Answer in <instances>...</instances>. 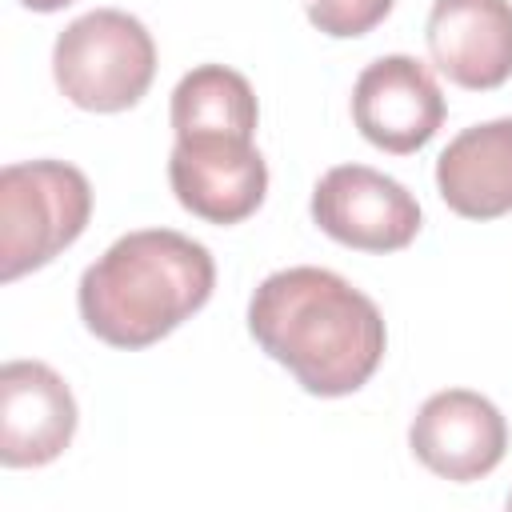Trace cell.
Here are the masks:
<instances>
[{"label":"cell","mask_w":512,"mask_h":512,"mask_svg":"<svg viewBox=\"0 0 512 512\" xmlns=\"http://www.w3.org/2000/svg\"><path fill=\"white\" fill-rule=\"evenodd\" d=\"M248 332L304 392L324 400L364 388L388 348L376 300L316 264L264 276L248 300Z\"/></svg>","instance_id":"1"},{"label":"cell","mask_w":512,"mask_h":512,"mask_svg":"<svg viewBox=\"0 0 512 512\" xmlns=\"http://www.w3.org/2000/svg\"><path fill=\"white\" fill-rule=\"evenodd\" d=\"M212 252L172 228H140L104 248L76 288L84 328L112 348H148L208 304Z\"/></svg>","instance_id":"2"},{"label":"cell","mask_w":512,"mask_h":512,"mask_svg":"<svg viewBox=\"0 0 512 512\" xmlns=\"http://www.w3.org/2000/svg\"><path fill=\"white\" fill-rule=\"evenodd\" d=\"M92 220V184L64 160H20L0 172V280L56 260Z\"/></svg>","instance_id":"3"},{"label":"cell","mask_w":512,"mask_h":512,"mask_svg":"<svg viewBox=\"0 0 512 512\" xmlns=\"http://www.w3.org/2000/svg\"><path fill=\"white\" fill-rule=\"evenodd\" d=\"M52 76L64 100L84 112H128L152 88L156 40L132 12L92 8L56 36Z\"/></svg>","instance_id":"4"},{"label":"cell","mask_w":512,"mask_h":512,"mask_svg":"<svg viewBox=\"0 0 512 512\" xmlns=\"http://www.w3.org/2000/svg\"><path fill=\"white\" fill-rule=\"evenodd\" d=\"M308 212L324 236L356 252H400L420 232L416 196L368 164L328 168L312 188Z\"/></svg>","instance_id":"5"},{"label":"cell","mask_w":512,"mask_h":512,"mask_svg":"<svg viewBox=\"0 0 512 512\" xmlns=\"http://www.w3.org/2000/svg\"><path fill=\"white\" fill-rule=\"evenodd\" d=\"M444 92L432 68L416 56H380L352 84V124L360 136L392 156L420 152L444 124Z\"/></svg>","instance_id":"6"},{"label":"cell","mask_w":512,"mask_h":512,"mask_svg":"<svg viewBox=\"0 0 512 512\" xmlns=\"http://www.w3.org/2000/svg\"><path fill=\"white\" fill-rule=\"evenodd\" d=\"M168 184L184 212L208 224H240L264 204L268 164L244 136H176Z\"/></svg>","instance_id":"7"},{"label":"cell","mask_w":512,"mask_h":512,"mask_svg":"<svg viewBox=\"0 0 512 512\" xmlns=\"http://www.w3.org/2000/svg\"><path fill=\"white\" fill-rule=\"evenodd\" d=\"M412 456L440 480L468 484L488 476L508 452V424L500 408L472 388L432 392L408 424Z\"/></svg>","instance_id":"8"},{"label":"cell","mask_w":512,"mask_h":512,"mask_svg":"<svg viewBox=\"0 0 512 512\" xmlns=\"http://www.w3.org/2000/svg\"><path fill=\"white\" fill-rule=\"evenodd\" d=\"M76 396L44 360H8L0 368V464H52L76 436Z\"/></svg>","instance_id":"9"},{"label":"cell","mask_w":512,"mask_h":512,"mask_svg":"<svg viewBox=\"0 0 512 512\" xmlns=\"http://www.w3.org/2000/svg\"><path fill=\"white\" fill-rule=\"evenodd\" d=\"M424 36L456 88L492 92L512 80V0H432Z\"/></svg>","instance_id":"10"},{"label":"cell","mask_w":512,"mask_h":512,"mask_svg":"<svg viewBox=\"0 0 512 512\" xmlns=\"http://www.w3.org/2000/svg\"><path fill=\"white\" fill-rule=\"evenodd\" d=\"M436 192L464 220L512 212V116L484 120L448 140L436 160Z\"/></svg>","instance_id":"11"},{"label":"cell","mask_w":512,"mask_h":512,"mask_svg":"<svg viewBox=\"0 0 512 512\" xmlns=\"http://www.w3.org/2000/svg\"><path fill=\"white\" fill-rule=\"evenodd\" d=\"M172 132L176 136H256V92L228 64H200L172 88Z\"/></svg>","instance_id":"12"},{"label":"cell","mask_w":512,"mask_h":512,"mask_svg":"<svg viewBox=\"0 0 512 512\" xmlns=\"http://www.w3.org/2000/svg\"><path fill=\"white\" fill-rule=\"evenodd\" d=\"M304 16L312 20V28H320L324 36L336 40H352L372 32L376 24H384V16L392 12L396 0H300Z\"/></svg>","instance_id":"13"},{"label":"cell","mask_w":512,"mask_h":512,"mask_svg":"<svg viewBox=\"0 0 512 512\" xmlns=\"http://www.w3.org/2000/svg\"><path fill=\"white\" fill-rule=\"evenodd\" d=\"M24 8H32V12H60V8H68L72 0H20Z\"/></svg>","instance_id":"14"},{"label":"cell","mask_w":512,"mask_h":512,"mask_svg":"<svg viewBox=\"0 0 512 512\" xmlns=\"http://www.w3.org/2000/svg\"><path fill=\"white\" fill-rule=\"evenodd\" d=\"M508 508H512V496H508Z\"/></svg>","instance_id":"15"}]
</instances>
